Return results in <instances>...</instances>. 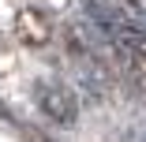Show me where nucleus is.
<instances>
[{"mask_svg": "<svg viewBox=\"0 0 146 142\" xmlns=\"http://www.w3.org/2000/svg\"><path fill=\"white\" fill-rule=\"evenodd\" d=\"M34 105H38V112L49 120V124H56V127H71L75 120H79V94L71 90V86H64V82H56V79H38L34 82Z\"/></svg>", "mask_w": 146, "mask_h": 142, "instance_id": "1", "label": "nucleus"}, {"mask_svg": "<svg viewBox=\"0 0 146 142\" xmlns=\"http://www.w3.org/2000/svg\"><path fill=\"white\" fill-rule=\"evenodd\" d=\"M11 34H15V41L26 45V49H41V45H49V38H52V22H49V15H45L41 8L26 4V8H19V11L11 15Z\"/></svg>", "mask_w": 146, "mask_h": 142, "instance_id": "2", "label": "nucleus"}]
</instances>
